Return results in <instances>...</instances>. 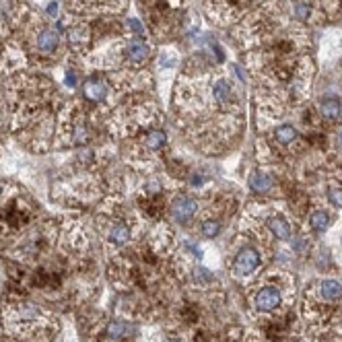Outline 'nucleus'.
<instances>
[{
  "label": "nucleus",
  "mask_w": 342,
  "mask_h": 342,
  "mask_svg": "<svg viewBox=\"0 0 342 342\" xmlns=\"http://www.w3.org/2000/svg\"><path fill=\"white\" fill-rule=\"evenodd\" d=\"M258 266H260V254H258V250L246 248V250L239 252L233 270H235V274H244L246 276V274H252V272Z\"/></svg>",
  "instance_id": "1"
},
{
  "label": "nucleus",
  "mask_w": 342,
  "mask_h": 342,
  "mask_svg": "<svg viewBox=\"0 0 342 342\" xmlns=\"http://www.w3.org/2000/svg\"><path fill=\"white\" fill-rule=\"evenodd\" d=\"M280 301H282V297L276 286H264L258 290V295H256V307H258L260 312H274L280 305Z\"/></svg>",
  "instance_id": "2"
},
{
  "label": "nucleus",
  "mask_w": 342,
  "mask_h": 342,
  "mask_svg": "<svg viewBox=\"0 0 342 342\" xmlns=\"http://www.w3.org/2000/svg\"><path fill=\"white\" fill-rule=\"evenodd\" d=\"M196 214V200L188 198V196H178L171 204V216H174L178 223H186Z\"/></svg>",
  "instance_id": "3"
},
{
  "label": "nucleus",
  "mask_w": 342,
  "mask_h": 342,
  "mask_svg": "<svg viewBox=\"0 0 342 342\" xmlns=\"http://www.w3.org/2000/svg\"><path fill=\"white\" fill-rule=\"evenodd\" d=\"M82 93L89 101H104L108 97V82L101 76H91L82 84Z\"/></svg>",
  "instance_id": "4"
},
{
  "label": "nucleus",
  "mask_w": 342,
  "mask_h": 342,
  "mask_svg": "<svg viewBox=\"0 0 342 342\" xmlns=\"http://www.w3.org/2000/svg\"><path fill=\"white\" fill-rule=\"evenodd\" d=\"M320 116L328 122H334V120L340 116V99L334 95H326L320 99Z\"/></svg>",
  "instance_id": "5"
},
{
  "label": "nucleus",
  "mask_w": 342,
  "mask_h": 342,
  "mask_svg": "<svg viewBox=\"0 0 342 342\" xmlns=\"http://www.w3.org/2000/svg\"><path fill=\"white\" fill-rule=\"evenodd\" d=\"M58 42H60V33L56 29H44L38 36V48H40V52H46V54L54 52L58 48Z\"/></svg>",
  "instance_id": "6"
},
{
  "label": "nucleus",
  "mask_w": 342,
  "mask_h": 342,
  "mask_svg": "<svg viewBox=\"0 0 342 342\" xmlns=\"http://www.w3.org/2000/svg\"><path fill=\"white\" fill-rule=\"evenodd\" d=\"M148 54H150V50H148V46L144 44V42H140V40H132V42H128V46H126V56H128V60H132V62H144L146 58H148Z\"/></svg>",
  "instance_id": "7"
},
{
  "label": "nucleus",
  "mask_w": 342,
  "mask_h": 342,
  "mask_svg": "<svg viewBox=\"0 0 342 342\" xmlns=\"http://www.w3.org/2000/svg\"><path fill=\"white\" fill-rule=\"evenodd\" d=\"M250 188L256 194H264V192H270L272 188H274V180L266 174H254L250 178Z\"/></svg>",
  "instance_id": "8"
},
{
  "label": "nucleus",
  "mask_w": 342,
  "mask_h": 342,
  "mask_svg": "<svg viewBox=\"0 0 342 342\" xmlns=\"http://www.w3.org/2000/svg\"><path fill=\"white\" fill-rule=\"evenodd\" d=\"M268 229L276 239H290V225H288V220L282 218V216L270 218L268 220Z\"/></svg>",
  "instance_id": "9"
},
{
  "label": "nucleus",
  "mask_w": 342,
  "mask_h": 342,
  "mask_svg": "<svg viewBox=\"0 0 342 342\" xmlns=\"http://www.w3.org/2000/svg\"><path fill=\"white\" fill-rule=\"evenodd\" d=\"M320 290L326 301H338L342 297V284L338 280H324L320 284Z\"/></svg>",
  "instance_id": "10"
},
{
  "label": "nucleus",
  "mask_w": 342,
  "mask_h": 342,
  "mask_svg": "<svg viewBox=\"0 0 342 342\" xmlns=\"http://www.w3.org/2000/svg\"><path fill=\"white\" fill-rule=\"evenodd\" d=\"M274 138H276V142L278 144H290V142H295V138H297V130H295V126H290V124H282V126H278L276 130H274Z\"/></svg>",
  "instance_id": "11"
},
{
  "label": "nucleus",
  "mask_w": 342,
  "mask_h": 342,
  "mask_svg": "<svg viewBox=\"0 0 342 342\" xmlns=\"http://www.w3.org/2000/svg\"><path fill=\"white\" fill-rule=\"evenodd\" d=\"M110 239L116 244V246H124L128 239H130V229H128V225H124V223H118L112 231H110Z\"/></svg>",
  "instance_id": "12"
},
{
  "label": "nucleus",
  "mask_w": 342,
  "mask_h": 342,
  "mask_svg": "<svg viewBox=\"0 0 342 342\" xmlns=\"http://www.w3.org/2000/svg\"><path fill=\"white\" fill-rule=\"evenodd\" d=\"M310 225H312L316 231H326V229L330 227V216H328V212H324V210L312 212V216H310Z\"/></svg>",
  "instance_id": "13"
},
{
  "label": "nucleus",
  "mask_w": 342,
  "mask_h": 342,
  "mask_svg": "<svg viewBox=\"0 0 342 342\" xmlns=\"http://www.w3.org/2000/svg\"><path fill=\"white\" fill-rule=\"evenodd\" d=\"M229 97H231V87H229V82H227V80H218L216 87H214V99H216V104L225 106L227 101H229Z\"/></svg>",
  "instance_id": "14"
},
{
  "label": "nucleus",
  "mask_w": 342,
  "mask_h": 342,
  "mask_svg": "<svg viewBox=\"0 0 342 342\" xmlns=\"http://www.w3.org/2000/svg\"><path fill=\"white\" fill-rule=\"evenodd\" d=\"M165 142H167V138H165V132H161V130L150 132V134H148V138H146V144H148V148H152V150L161 148Z\"/></svg>",
  "instance_id": "15"
},
{
  "label": "nucleus",
  "mask_w": 342,
  "mask_h": 342,
  "mask_svg": "<svg viewBox=\"0 0 342 342\" xmlns=\"http://www.w3.org/2000/svg\"><path fill=\"white\" fill-rule=\"evenodd\" d=\"M202 235L204 237H216L218 233H220V223H218V220H204V223H202Z\"/></svg>",
  "instance_id": "16"
},
{
  "label": "nucleus",
  "mask_w": 342,
  "mask_h": 342,
  "mask_svg": "<svg viewBox=\"0 0 342 342\" xmlns=\"http://www.w3.org/2000/svg\"><path fill=\"white\" fill-rule=\"evenodd\" d=\"M124 332H126V324H124V322L114 320V322L108 324V334H110L112 338H122Z\"/></svg>",
  "instance_id": "17"
},
{
  "label": "nucleus",
  "mask_w": 342,
  "mask_h": 342,
  "mask_svg": "<svg viewBox=\"0 0 342 342\" xmlns=\"http://www.w3.org/2000/svg\"><path fill=\"white\" fill-rule=\"evenodd\" d=\"M328 200L334 204V206L342 208V186H330L328 188Z\"/></svg>",
  "instance_id": "18"
},
{
  "label": "nucleus",
  "mask_w": 342,
  "mask_h": 342,
  "mask_svg": "<svg viewBox=\"0 0 342 342\" xmlns=\"http://www.w3.org/2000/svg\"><path fill=\"white\" fill-rule=\"evenodd\" d=\"M72 138H74V142H76V144H82V142H87V138H89V130L84 128L82 124H76L74 132H72Z\"/></svg>",
  "instance_id": "19"
},
{
  "label": "nucleus",
  "mask_w": 342,
  "mask_h": 342,
  "mask_svg": "<svg viewBox=\"0 0 342 342\" xmlns=\"http://www.w3.org/2000/svg\"><path fill=\"white\" fill-rule=\"evenodd\" d=\"M295 14H297V19H307L310 16V4H305V2H297L295 4Z\"/></svg>",
  "instance_id": "20"
},
{
  "label": "nucleus",
  "mask_w": 342,
  "mask_h": 342,
  "mask_svg": "<svg viewBox=\"0 0 342 342\" xmlns=\"http://www.w3.org/2000/svg\"><path fill=\"white\" fill-rule=\"evenodd\" d=\"M194 278L200 280V282H204V280H212V274H210L208 270H204V268H196L194 270Z\"/></svg>",
  "instance_id": "21"
},
{
  "label": "nucleus",
  "mask_w": 342,
  "mask_h": 342,
  "mask_svg": "<svg viewBox=\"0 0 342 342\" xmlns=\"http://www.w3.org/2000/svg\"><path fill=\"white\" fill-rule=\"evenodd\" d=\"M159 190H161V184H159L157 180H155V182H148V192H150V194H157Z\"/></svg>",
  "instance_id": "22"
},
{
  "label": "nucleus",
  "mask_w": 342,
  "mask_h": 342,
  "mask_svg": "<svg viewBox=\"0 0 342 342\" xmlns=\"http://www.w3.org/2000/svg\"><path fill=\"white\" fill-rule=\"evenodd\" d=\"M66 84H68V87H74V84H76V76H74L72 72L66 74Z\"/></svg>",
  "instance_id": "23"
},
{
  "label": "nucleus",
  "mask_w": 342,
  "mask_h": 342,
  "mask_svg": "<svg viewBox=\"0 0 342 342\" xmlns=\"http://www.w3.org/2000/svg\"><path fill=\"white\" fill-rule=\"evenodd\" d=\"M48 12L52 14V16H54V14H58V4H54V2H52V4L48 6Z\"/></svg>",
  "instance_id": "24"
},
{
  "label": "nucleus",
  "mask_w": 342,
  "mask_h": 342,
  "mask_svg": "<svg viewBox=\"0 0 342 342\" xmlns=\"http://www.w3.org/2000/svg\"><path fill=\"white\" fill-rule=\"evenodd\" d=\"M130 23H132V29H134V31H138V33H142V25H140L138 21H130Z\"/></svg>",
  "instance_id": "25"
},
{
  "label": "nucleus",
  "mask_w": 342,
  "mask_h": 342,
  "mask_svg": "<svg viewBox=\"0 0 342 342\" xmlns=\"http://www.w3.org/2000/svg\"><path fill=\"white\" fill-rule=\"evenodd\" d=\"M2 190H4V188H2V184H0V194H2Z\"/></svg>",
  "instance_id": "26"
},
{
  "label": "nucleus",
  "mask_w": 342,
  "mask_h": 342,
  "mask_svg": "<svg viewBox=\"0 0 342 342\" xmlns=\"http://www.w3.org/2000/svg\"><path fill=\"white\" fill-rule=\"evenodd\" d=\"M165 342H180V340H165Z\"/></svg>",
  "instance_id": "27"
}]
</instances>
